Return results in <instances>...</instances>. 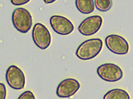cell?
<instances>
[{"mask_svg":"<svg viewBox=\"0 0 133 99\" xmlns=\"http://www.w3.org/2000/svg\"><path fill=\"white\" fill-rule=\"evenodd\" d=\"M103 43L99 38H92L85 40L77 48L76 56L82 60L92 59L97 56L102 50Z\"/></svg>","mask_w":133,"mask_h":99,"instance_id":"1","label":"cell"},{"mask_svg":"<svg viewBox=\"0 0 133 99\" xmlns=\"http://www.w3.org/2000/svg\"><path fill=\"white\" fill-rule=\"evenodd\" d=\"M12 21L16 29L22 33H26L31 29L32 24L31 14L24 8L15 9L12 14Z\"/></svg>","mask_w":133,"mask_h":99,"instance_id":"2","label":"cell"},{"mask_svg":"<svg viewBox=\"0 0 133 99\" xmlns=\"http://www.w3.org/2000/svg\"><path fill=\"white\" fill-rule=\"evenodd\" d=\"M98 76L103 80L115 82L122 79L123 70L117 65L112 63H105L100 65L97 69Z\"/></svg>","mask_w":133,"mask_h":99,"instance_id":"3","label":"cell"},{"mask_svg":"<svg viewBox=\"0 0 133 99\" xmlns=\"http://www.w3.org/2000/svg\"><path fill=\"white\" fill-rule=\"evenodd\" d=\"M32 35L34 43L41 49H46L50 45L51 35L47 28L43 24L41 23L35 24Z\"/></svg>","mask_w":133,"mask_h":99,"instance_id":"4","label":"cell"},{"mask_svg":"<svg viewBox=\"0 0 133 99\" xmlns=\"http://www.w3.org/2000/svg\"><path fill=\"white\" fill-rule=\"evenodd\" d=\"M6 79L8 85L14 89H22L25 86L24 73L15 65H11L8 67L6 72Z\"/></svg>","mask_w":133,"mask_h":99,"instance_id":"5","label":"cell"},{"mask_svg":"<svg viewBox=\"0 0 133 99\" xmlns=\"http://www.w3.org/2000/svg\"><path fill=\"white\" fill-rule=\"evenodd\" d=\"M105 43L107 48L115 54L124 55L129 52V45L127 41L118 35L112 34L107 36Z\"/></svg>","mask_w":133,"mask_h":99,"instance_id":"6","label":"cell"},{"mask_svg":"<svg viewBox=\"0 0 133 99\" xmlns=\"http://www.w3.org/2000/svg\"><path fill=\"white\" fill-rule=\"evenodd\" d=\"M50 23L54 31L61 35H69L74 29L72 22L67 18L62 15H53L50 19Z\"/></svg>","mask_w":133,"mask_h":99,"instance_id":"7","label":"cell"},{"mask_svg":"<svg viewBox=\"0 0 133 99\" xmlns=\"http://www.w3.org/2000/svg\"><path fill=\"white\" fill-rule=\"evenodd\" d=\"M102 22V18L101 16L92 15L84 19L79 25L78 29L83 35H92L99 30Z\"/></svg>","mask_w":133,"mask_h":99,"instance_id":"8","label":"cell"},{"mask_svg":"<svg viewBox=\"0 0 133 99\" xmlns=\"http://www.w3.org/2000/svg\"><path fill=\"white\" fill-rule=\"evenodd\" d=\"M81 87L77 80L68 78L61 81L56 89V94L60 98H68L74 95Z\"/></svg>","mask_w":133,"mask_h":99,"instance_id":"9","label":"cell"},{"mask_svg":"<svg viewBox=\"0 0 133 99\" xmlns=\"http://www.w3.org/2000/svg\"><path fill=\"white\" fill-rule=\"evenodd\" d=\"M75 5L78 11L84 14H89L94 11L93 0H75Z\"/></svg>","mask_w":133,"mask_h":99,"instance_id":"10","label":"cell"},{"mask_svg":"<svg viewBox=\"0 0 133 99\" xmlns=\"http://www.w3.org/2000/svg\"><path fill=\"white\" fill-rule=\"evenodd\" d=\"M103 99H130V96L124 90L114 89L107 92L104 95Z\"/></svg>","mask_w":133,"mask_h":99,"instance_id":"11","label":"cell"},{"mask_svg":"<svg viewBox=\"0 0 133 99\" xmlns=\"http://www.w3.org/2000/svg\"><path fill=\"white\" fill-rule=\"evenodd\" d=\"M95 5L98 11L105 12L110 9L112 2V0H95Z\"/></svg>","mask_w":133,"mask_h":99,"instance_id":"12","label":"cell"},{"mask_svg":"<svg viewBox=\"0 0 133 99\" xmlns=\"http://www.w3.org/2000/svg\"><path fill=\"white\" fill-rule=\"evenodd\" d=\"M18 99H36L33 93L30 90H26L23 92Z\"/></svg>","mask_w":133,"mask_h":99,"instance_id":"13","label":"cell"},{"mask_svg":"<svg viewBox=\"0 0 133 99\" xmlns=\"http://www.w3.org/2000/svg\"><path fill=\"white\" fill-rule=\"evenodd\" d=\"M7 91L6 86L3 83H0V99H6Z\"/></svg>","mask_w":133,"mask_h":99,"instance_id":"14","label":"cell"},{"mask_svg":"<svg viewBox=\"0 0 133 99\" xmlns=\"http://www.w3.org/2000/svg\"><path fill=\"white\" fill-rule=\"evenodd\" d=\"M31 0H11V3L16 6L24 5L28 3Z\"/></svg>","mask_w":133,"mask_h":99,"instance_id":"15","label":"cell"},{"mask_svg":"<svg viewBox=\"0 0 133 99\" xmlns=\"http://www.w3.org/2000/svg\"><path fill=\"white\" fill-rule=\"evenodd\" d=\"M46 4H50L55 2L56 0H43Z\"/></svg>","mask_w":133,"mask_h":99,"instance_id":"16","label":"cell"}]
</instances>
